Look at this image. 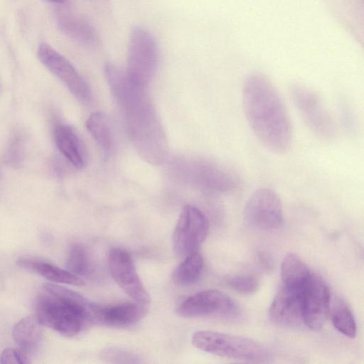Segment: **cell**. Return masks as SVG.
Instances as JSON below:
<instances>
[{"label": "cell", "instance_id": "6da1fadb", "mask_svg": "<svg viewBox=\"0 0 364 364\" xmlns=\"http://www.w3.org/2000/svg\"><path fill=\"white\" fill-rule=\"evenodd\" d=\"M105 75L136 151L147 163L161 164L168 155L167 140L146 88L134 85L125 70L112 63L105 65Z\"/></svg>", "mask_w": 364, "mask_h": 364}, {"label": "cell", "instance_id": "7a4b0ae2", "mask_svg": "<svg viewBox=\"0 0 364 364\" xmlns=\"http://www.w3.org/2000/svg\"><path fill=\"white\" fill-rule=\"evenodd\" d=\"M242 100L246 119L259 141L274 153L287 151L292 141V127L272 82L262 74L250 75L244 82Z\"/></svg>", "mask_w": 364, "mask_h": 364}, {"label": "cell", "instance_id": "3957f363", "mask_svg": "<svg viewBox=\"0 0 364 364\" xmlns=\"http://www.w3.org/2000/svg\"><path fill=\"white\" fill-rule=\"evenodd\" d=\"M43 289L35 304L36 318L42 326L71 337L92 321L95 304L60 285L47 283Z\"/></svg>", "mask_w": 364, "mask_h": 364}, {"label": "cell", "instance_id": "277c9868", "mask_svg": "<svg viewBox=\"0 0 364 364\" xmlns=\"http://www.w3.org/2000/svg\"><path fill=\"white\" fill-rule=\"evenodd\" d=\"M200 350L220 357L252 363H267L270 351L262 343L240 336L214 331H199L191 338Z\"/></svg>", "mask_w": 364, "mask_h": 364}, {"label": "cell", "instance_id": "5b68a950", "mask_svg": "<svg viewBox=\"0 0 364 364\" xmlns=\"http://www.w3.org/2000/svg\"><path fill=\"white\" fill-rule=\"evenodd\" d=\"M159 50L153 35L146 28L134 26L129 35L125 73L135 85L146 88L156 72Z\"/></svg>", "mask_w": 364, "mask_h": 364}, {"label": "cell", "instance_id": "8992f818", "mask_svg": "<svg viewBox=\"0 0 364 364\" xmlns=\"http://www.w3.org/2000/svg\"><path fill=\"white\" fill-rule=\"evenodd\" d=\"M174 169L188 183L212 193L232 191L238 185L237 178L231 171L209 161H179Z\"/></svg>", "mask_w": 364, "mask_h": 364}, {"label": "cell", "instance_id": "52a82bcc", "mask_svg": "<svg viewBox=\"0 0 364 364\" xmlns=\"http://www.w3.org/2000/svg\"><path fill=\"white\" fill-rule=\"evenodd\" d=\"M290 95L301 118L316 135L327 140L335 136L336 129L334 121L316 92L296 84L291 87Z\"/></svg>", "mask_w": 364, "mask_h": 364}, {"label": "cell", "instance_id": "ba28073f", "mask_svg": "<svg viewBox=\"0 0 364 364\" xmlns=\"http://www.w3.org/2000/svg\"><path fill=\"white\" fill-rule=\"evenodd\" d=\"M209 230L208 219L196 207L185 205L173 232L172 245L175 254L184 258L198 251Z\"/></svg>", "mask_w": 364, "mask_h": 364}, {"label": "cell", "instance_id": "9c48e42d", "mask_svg": "<svg viewBox=\"0 0 364 364\" xmlns=\"http://www.w3.org/2000/svg\"><path fill=\"white\" fill-rule=\"evenodd\" d=\"M37 55L41 63L55 75L82 104L89 105L92 92L86 81L71 63L52 46L41 43Z\"/></svg>", "mask_w": 364, "mask_h": 364}, {"label": "cell", "instance_id": "30bf717a", "mask_svg": "<svg viewBox=\"0 0 364 364\" xmlns=\"http://www.w3.org/2000/svg\"><path fill=\"white\" fill-rule=\"evenodd\" d=\"M244 217L249 225L258 229L279 228L283 222L282 205L279 197L269 188L255 190L245 203Z\"/></svg>", "mask_w": 364, "mask_h": 364}, {"label": "cell", "instance_id": "8fae6325", "mask_svg": "<svg viewBox=\"0 0 364 364\" xmlns=\"http://www.w3.org/2000/svg\"><path fill=\"white\" fill-rule=\"evenodd\" d=\"M177 313L186 318L233 317L237 313V308L235 303L223 292L206 289L183 300L178 306Z\"/></svg>", "mask_w": 364, "mask_h": 364}, {"label": "cell", "instance_id": "7c38bea8", "mask_svg": "<svg viewBox=\"0 0 364 364\" xmlns=\"http://www.w3.org/2000/svg\"><path fill=\"white\" fill-rule=\"evenodd\" d=\"M112 277L121 289L134 301L147 305L150 299L138 273L133 259L127 250L114 247L108 256Z\"/></svg>", "mask_w": 364, "mask_h": 364}, {"label": "cell", "instance_id": "4fadbf2b", "mask_svg": "<svg viewBox=\"0 0 364 364\" xmlns=\"http://www.w3.org/2000/svg\"><path fill=\"white\" fill-rule=\"evenodd\" d=\"M302 315L304 325L319 330L330 314V290L320 276L311 273L302 291Z\"/></svg>", "mask_w": 364, "mask_h": 364}, {"label": "cell", "instance_id": "5bb4252c", "mask_svg": "<svg viewBox=\"0 0 364 364\" xmlns=\"http://www.w3.org/2000/svg\"><path fill=\"white\" fill-rule=\"evenodd\" d=\"M302 291L280 287L269 309V318L275 324L297 329L304 325L302 315Z\"/></svg>", "mask_w": 364, "mask_h": 364}, {"label": "cell", "instance_id": "9a60e30c", "mask_svg": "<svg viewBox=\"0 0 364 364\" xmlns=\"http://www.w3.org/2000/svg\"><path fill=\"white\" fill-rule=\"evenodd\" d=\"M146 306L136 301L103 306L95 304L92 321L112 327L129 326L144 316Z\"/></svg>", "mask_w": 364, "mask_h": 364}, {"label": "cell", "instance_id": "2e32d148", "mask_svg": "<svg viewBox=\"0 0 364 364\" xmlns=\"http://www.w3.org/2000/svg\"><path fill=\"white\" fill-rule=\"evenodd\" d=\"M57 22L63 33L77 43L88 48L99 47L100 43L97 31L82 17L68 11H59Z\"/></svg>", "mask_w": 364, "mask_h": 364}, {"label": "cell", "instance_id": "e0dca14e", "mask_svg": "<svg viewBox=\"0 0 364 364\" xmlns=\"http://www.w3.org/2000/svg\"><path fill=\"white\" fill-rule=\"evenodd\" d=\"M54 140L58 150L74 167L81 169L85 166L86 150L73 128L66 124L57 125L54 129Z\"/></svg>", "mask_w": 364, "mask_h": 364}, {"label": "cell", "instance_id": "ac0fdd59", "mask_svg": "<svg viewBox=\"0 0 364 364\" xmlns=\"http://www.w3.org/2000/svg\"><path fill=\"white\" fill-rule=\"evenodd\" d=\"M41 326L36 318L29 316L14 326V339L24 353H34L41 347L43 336Z\"/></svg>", "mask_w": 364, "mask_h": 364}, {"label": "cell", "instance_id": "d6986e66", "mask_svg": "<svg viewBox=\"0 0 364 364\" xmlns=\"http://www.w3.org/2000/svg\"><path fill=\"white\" fill-rule=\"evenodd\" d=\"M311 273L301 259L294 253L287 254L282 261V285L287 288L303 291Z\"/></svg>", "mask_w": 364, "mask_h": 364}, {"label": "cell", "instance_id": "ffe728a7", "mask_svg": "<svg viewBox=\"0 0 364 364\" xmlns=\"http://www.w3.org/2000/svg\"><path fill=\"white\" fill-rule=\"evenodd\" d=\"M17 264L28 271L35 272L55 282L74 286H82L85 283L80 277L72 274L68 270L46 262L21 259L17 261Z\"/></svg>", "mask_w": 364, "mask_h": 364}, {"label": "cell", "instance_id": "44dd1931", "mask_svg": "<svg viewBox=\"0 0 364 364\" xmlns=\"http://www.w3.org/2000/svg\"><path fill=\"white\" fill-rule=\"evenodd\" d=\"M85 124L87 129L100 147L104 157L108 158L113 144L108 117L104 112H95L88 117Z\"/></svg>", "mask_w": 364, "mask_h": 364}, {"label": "cell", "instance_id": "7402d4cb", "mask_svg": "<svg viewBox=\"0 0 364 364\" xmlns=\"http://www.w3.org/2000/svg\"><path fill=\"white\" fill-rule=\"evenodd\" d=\"M172 274L173 282L180 286L195 283L200 277L203 269V258L198 252H194L183 258Z\"/></svg>", "mask_w": 364, "mask_h": 364}, {"label": "cell", "instance_id": "603a6c76", "mask_svg": "<svg viewBox=\"0 0 364 364\" xmlns=\"http://www.w3.org/2000/svg\"><path fill=\"white\" fill-rule=\"evenodd\" d=\"M330 312L335 328L346 337L354 338L357 331L356 323L347 304L341 299H338L333 304Z\"/></svg>", "mask_w": 364, "mask_h": 364}, {"label": "cell", "instance_id": "cb8c5ba5", "mask_svg": "<svg viewBox=\"0 0 364 364\" xmlns=\"http://www.w3.org/2000/svg\"><path fill=\"white\" fill-rule=\"evenodd\" d=\"M66 267L72 274L81 277L87 275L91 264L87 250L81 244H73L68 252Z\"/></svg>", "mask_w": 364, "mask_h": 364}, {"label": "cell", "instance_id": "d4e9b609", "mask_svg": "<svg viewBox=\"0 0 364 364\" xmlns=\"http://www.w3.org/2000/svg\"><path fill=\"white\" fill-rule=\"evenodd\" d=\"M228 284L236 292L242 295H251L258 289L259 282L252 276L240 275L228 279Z\"/></svg>", "mask_w": 364, "mask_h": 364}, {"label": "cell", "instance_id": "484cf974", "mask_svg": "<svg viewBox=\"0 0 364 364\" xmlns=\"http://www.w3.org/2000/svg\"><path fill=\"white\" fill-rule=\"evenodd\" d=\"M101 358L106 362L113 363H138V357L134 354L117 348L105 349L101 353Z\"/></svg>", "mask_w": 364, "mask_h": 364}, {"label": "cell", "instance_id": "4316f807", "mask_svg": "<svg viewBox=\"0 0 364 364\" xmlns=\"http://www.w3.org/2000/svg\"><path fill=\"white\" fill-rule=\"evenodd\" d=\"M22 142L18 136L14 137L6 151V159L11 166H17L22 159Z\"/></svg>", "mask_w": 364, "mask_h": 364}, {"label": "cell", "instance_id": "83f0119b", "mask_svg": "<svg viewBox=\"0 0 364 364\" xmlns=\"http://www.w3.org/2000/svg\"><path fill=\"white\" fill-rule=\"evenodd\" d=\"M28 362V357L23 350L6 348L0 355V363L1 364H25Z\"/></svg>", "mask_w": 364, "mask_h": 364}, {"label": "cell", "instance_id": "f1b7e54d", "mask_svg": "<svg viewBox=\"0 0 364 364\" xmlns=\"http://www.w3.org/2000/svg\"><path fill=\"white\" fill-rule=\"evenodd\" d=\"M55 4H63L66 0H47Z\"/></svg>", "mask_w": 364, "mask_h": 364}, {"label": "cell", "instance_id": "f546056e", "mask_svg": "<svg viewBox=\"0 0 364 364\" xmlns=\"http://www.w3.org/2000/svg\"><path fill=\"white\" fill-rule=\"evenodd\" d=\"M0 177H1V171H0Z\"/></svg>", "mask_w": 364, "mask_h": 364}]
</instances>
